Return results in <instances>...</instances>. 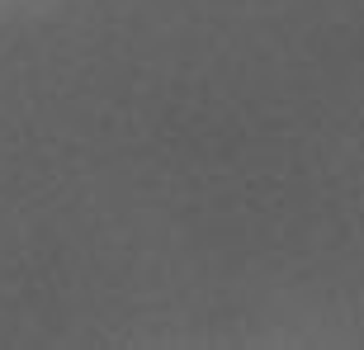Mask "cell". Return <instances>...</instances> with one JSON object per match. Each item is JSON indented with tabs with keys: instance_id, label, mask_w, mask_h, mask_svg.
Segmentation results:
<instances>
[]
</instances>
